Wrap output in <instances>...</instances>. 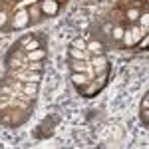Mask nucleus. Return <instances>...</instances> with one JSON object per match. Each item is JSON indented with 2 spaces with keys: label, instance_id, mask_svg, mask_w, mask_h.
Listing matches in <instances>:
<instances>
[{
  "label": "nucleus",
  "instance_id": "1",
  "mask_svg": "<svg viewBox=\"0 0 149 149\" xmlns=\"http://www.w3.org/2000/svg\"><path fill=\"white\" fill-rule=\"evenodd\" d=\"M40 10L44 16H56L60 10V2L58 0H40Z\"/></svg>",
  "mask_w": 149,
  "mask_h": 149
},
{
  "label": "nucleus",
  "instance_id": "2",
  "mask_svg": "<svg viewBox=\"0 0 149 149\" xmlns=\"http://www.w3.org/2000/svg\"><path fill=\"white\" fill-rule=\"evenodd\" d=\"M18 46H20V48H24L26 52H32V50H36V48H42V42H40V40H38L36 36H32V34H26V36L22 38V40L18 42Z\"/></svg>",
  "mask_w": 149,
  "mask_h": 149
},
{
  "label": "nucleus",
  "instance_id": "3",
  "mask_svg": "<svg viewBox=\"0 0 149 149\" xmlns=\"http://www.w3.org/2000/svg\"><path fill=\"white\" fill-rule=\"evenodd\" d=\"M70 80H72V84H74L76 88H84V86H88V84L92 81V78H90L88 74H84V72H72Z\"/></svg>",
  "mask_w": 149,
  "mask_h": 149
},
{
  "label": "nucleus",
  "instance_id": "4",
  "mask_svg": "<svg viewBox=\"0 0 149 149\" xmlns=\"http://www.w3.org/2000/svg\"><path fill=\"white\" fill-rule=\"evenodd\" d=\"M92 70L93 74H102L107 70V58L103 56V54H95V58L92 60Z\"/></svg>",
  "mask_w": 149,
  "mask_h": 149
},
{
  "label": "nucleus",
  "instance_id": "5",
  "mask_svg": "<svg viewBox=\"0 0 149 149\" xmlns=\"http://www.w3.org/2000/svg\"><path fill=\"white\" fill-rule=\"evenodd\" d=\"M102 88L103 86L100 84V81H97V84H95V81H90L88 86H84V88H80V90H81V95H84V97H92V95H95Z\"/></svg>",
  "mask_w": 149,
  "mask_h": 149
},
{
  "label": "nucleus",
  "instance_id": "6",
  "mask_svg": "<svg viewBox=\"0 0 149 149\" xmlns=\"http://www.w3.org/2000/svg\"><path fill=\"white\" fill-rule=\"evenodd\" d=\"M16 76H18V80L24 81V84H26V81H34V84H38L40 78H42L40 72H34V74H32V72H28V70H26V72H18Z\"/></svg>",
  "mask_w": 149,
  "mask_h": 149
},
{
  "label": "nucleus",
  "instance_id": "7",
  "mask_svg": "<svg viewBox=\"0 0 149 149\" xmlns=\"http://www.w3.org/2000/svg\"><path fill=\"white\" fill-rule=\"evenodd\" d=\"M28 22H30L28 12H26V10H20L18 14H16V18H14L12 26H14V28H24V26H28Z\"/></svg>",
  "mask_w": 149,
  "mask_h": 149
},
{
  "label": "nucleus",
  "instance_id": "8",
  "mask_svg": "<svg viewBox=\"0 0 149 149\" xmlns=\"http://www.w3.org/2000/svg\"><path fill=\"white\" fill-rule=\"evenodd\" d=\"M141 119H143V125H149V95H143V102H141Z\"/></svg>",
  "mask_w": 149,
  "mask_h": 149
},
{
  "label": "nucleus",
  "instance_id": "9",
  "mask_svg": "<svg viewBox=\"0 0 149 149\" xmlns=\"http://www.w3.org/2000/svg\"><path fill=\"white\" fill-rule=\"evenodd\" d=\"M70 68H72V72H84V74L90 72L88 64H86L84 60H72V62H70Z\"/></svg>",
  "mask_w": 149,
  "mask_h": 149
},
{
  "label": "nucleus",
  "instance_id": "10",
  "mask_svg": "<svg viewBox=\"0 0 149 149\" xmlns=\"http://www.w3.org/2000/svg\"><path fill=\"white\" fill-rule=\"evenodd\" d=\"M46 56V50H42V48H36V50H32V52H28V62H40L42 58Z\"/></svg>",
  "mask_w": 149,
  "mask_h": 149
},
{
  "label": "nucleus",
  "instance_id": "11",
  "mask_svg": "<svg viewBox=\"0 0 149 149\" xmlns=\"http://www.w3.org/2000/svg\"><path fill=\"white\" fill-rule=\"evenodd\" d=\"M22 92L26 93V95H30V97H34L36 93H38V84H34V81H26L22 86Z\"/></svg>",
  "mask_w": 149,
  "mask_h": 149
},
{
  "label": "nucleus",
  "instance_id": "12",
  "mask_svg": "<svg viewBox=\"0 0 149 149\" xmlns=\"http://www.w3.org/2000/svg\"><path fill=\"white\" fill-rule=\"evenodd\" d=\"M86 50H90V52H93V54H103V44L100 42V40H92V42H88Z\"/></svg>",
  "mask_w": 149,
  "mask_h": 149
},
{
  "label": "nucleus",
  "instance_id": "13",
  "mask_svg": "<svg viewBox=\"0 0 149 149\" xmlns=\"http://www.w3.org/2000/svg\"><path fill=\"white\" fill-rule=\"evenodd\" d=\"M40 14H42L40 4H36V6H32V8L28 10V16H30V20H32V22H38V20H40Z\"/></svg>",
  "mask_w": 149,
  "mask_h": 149
},
{
  "label": "nucleus",
  "instance_id": "14",
  "mask_svg": "<svg viewBox=\"0 0 149 149\" xmlns=\"http://www.w3.org/2000/svg\"><path fill=\"white\" fill-rule=\"evenodd\" d=\"M42 62H28L26 66H24V70H28V72H42Z\"/></svg>",
  "mask_w": 149,
  "mask_h": 149
},
{
  "label": "nucleus",
  "instance_id": "15",
  "mask_svg": "<svg viewBox=\"0 0 149 149\" xmlns=\"http://www.w3.org/2000/svg\"><path fill=\"white\" fill-rule=\"evenodd\" d=\"M70 58H74V60H84V58H86V52H84V50H78V48H70Z\"/></svg>",
  "mask_w": 149,
  "mask_h": 149
},
{
  "label": "nucleus",
  "instance_id": "16",
  "mask_svg": "<svg viewBox=\"0 0 149 149\" xmlns=\"http://www.w3.org/2000/svg\"><path fill=\"white\" fill-rule=\"evenodd\" d=\"M86 46H88V42L81 40V38H76V40L72 42V48H78V50H84V52H86Z\"/></svg>",
  "mask_w": 149,
  "mask_h": 149
},
{
  "label": "nucleus",
  "instance_id": "17",
  "mask_svg": "<svg viewBox=\"0 0 149 149\" xmlns=\"http://www.w3.org/2000/svg\"><path fill=\"white\" fill-rule=\"evenodd\" d=\"M123 32H125V30L117 26V28H115L113 32H111V38H113V40H121V38H123Z\"/></svg>",
  "mask_w": 149,
  "mask_h": 149
},
{
  "label": "nucleus",
  "instance_id": "18",
  "mask_svg": "<svg viewBox=\"0 0 149 149\" xmlns=\"http://www.w3.org/2000/svg\"><path fill=\"white\" fill-rule=\"evenodd\" d=\"M127 20H129V22H135V20H139V12H137V10H129V12H127Z\"/></svg>",
  "mask_w": 149,
  "mask_h": 149
},
{
  "label": "nucleus",
  "instance_id": "19",
  "mask_svg": "<svg viewBox=\"0 0 149 149\" xmlns=\"http://www.w3.org/2000/svg\"><path fill=\"white\" fill-rule=\"evenodd\" d=\"M6 20H8L6 12H2V10H0V28H4V26H6Z\"/></svg>",
  "mask_w": 149,
  "mask_h": 149
},
{
  "label": "nucleus",
  "instance_id": "20",
  "mask_svg": "<svg viewBox=\"0 0 149 149\" xmlns=\"http://www.w3.org/2000/svg\"><path fill=\"white\" fill-rule=\"evenodd\" d=\"M147 44H149V36H147V34H143V40L139 42V48L143 50V48H147Z\"/></svg>",
  "mask_w": 149,
  "mask_h": 149
},
{
  "label": "nucleus",
  "instance_id": "21",
  "mask_svg": "<svg viewBox=\"0 0 149 149\" xmlns=\"http://www.w3.org/2000/svg\"><path fill=\"white\" fill-rule=\"evenodd\" d=\"M139 22H141L143 26H145V28H147V14H143V16L139 18Z\"/></svg>",
  "mask_w": 149,
  "mask_h": 149
},
{
  "label": "nucleus",
  "instance_id": "22",
  "mask_svg": "<svg viewBox=\"0 0 149 149\" xmlns=\"http://www.w3.org/2000/svg\"><path fill=\"white\" fill-rule=\"evenodd\" d=\"M58 2H60V0H58Z\"/></svg>",
  "mask_w": 149,
  "mask_h": 149
}]
</instances>
